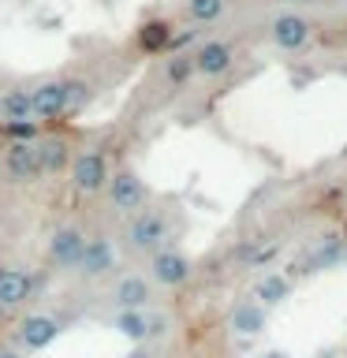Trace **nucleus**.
I'll return each mask as SVG.
<instances>
[{
  "mask_svg": "<svg viewBox=\"0 0 347 358\" xmlns=\"http://www.w3.org/2000/svg\"><path fill=\"white\" fill-rule=\"evenodd\" d=\"M265 30H269L273 49L288 52V56H299V52H306L313 45V19L306 15V11H295V8L276 11Z\"/></svg>",
  "mask_w": 347,
  "mask_h": 358,
  "instance_id": "1",
  "label": "nucleus"
},
{
  "mask_svg": "<svg viewBox=\"0 0 347 358\" xmlns=\"http://www.w3.org/2000/svg\"><path fill=\"white\" fill-rule=\"evenodd\" d=\"M123 243L134 254H157L161 246L172 243V224L157 209H139L127 220V228H123Z\"/></svg>",
  "mask_w": 347,
  "mask_h": 358,
  "instance_id": "2",
  "label": "nucleus"
},
{
  "mask_svg": "<svg viewBox=\"0 0 347 358\" xmlns=\"http://www.w3.org/2000/svg\"><path fill=\"white\" fill-rule=\"evenodd\" d=\"M71 86H75V78H45V83H38L34 90H27L34 123L71 116Z\"/></svg>",
  "mask_w": 347,
  "mask_h": 358,
  "instance_id": "3",
  "label": "nucleus"
},
{
  "mask_svg": "<svg viewBox=\"0 0 347 358\" xmlns=\"http://www.w3.org/2000/svg\"><path fill=\"white\" fill-rule=\"evenodd\" d=\"M108 206L123 213V217H134L139 209H146V201H150V187H146V179L134 172V168H116V172L108 176Z\"/></svg>",
  "mask_w": 347,
  "mask_h": 358,
  "instance_id": "4",
  "label": "nucleus"
},
{
  "mask_svg": "<svg viewBox=\"0 0 347 358\" xmlns=\"http://www.w3.org/2000/svg\"><path fill=\"white\" fill-rule=\"evenodd\" d=\"M108 176H112V164L105 150H83L71 161V187L78 194H101L108 187Z\"/></svg>",
  "mask_w": 347,
  "mask_h": 358,
  "instance_id": "5",
  "label": "nucleus"
},
{
  "mask_svg": "<svg viewBox=\"0 0 347 358\" xmlns=\"http://www.w3.org/2000/svg\"><path fill=\"white\" fill-rule=\"evenodd\" d=\"M190 60H194L198 78H224L235 67V60H239V52H235V45L224 41V38H206L194 52H190Z\"/></svg>",
  "mask_w": 347,
  "mask_h": 358,
  "instance_id": "6",
  "label": "nucleus"
},
{
  "mask_svg": "<svg viewBox=\"0 0 347 358\" xmlns=\"http://www.w3.org/2000/svg\"><path fill=\"white\" fill-rule=\"evenodd\" d=\"M190 273H194V265H190V257L183 250H176V246H161L157 254H150V276L153 284L161 287H183Z\"/></svg>",
  "mask_w": 347,
  "mask_h": 358,
  "instance_id": "7",
  "label": "nucleus"
},
{
  "mask_svg": "<svg viewBox=\"0 0 347 358\" xmlns=\"http://www.w3.org/2000/svg\"><path fill=\"white\" fill-rule=\"evenodd\" d=\"M83 250H86V231L78 228V224H60V228L49 235V257H52L56 268H64V273L78 268Z\"/></svg>",
  "mask_w": 347,
  "mask_h": 358,
  "instance_id": "8",
  "label": "nucleus"
},
{
  "mask_svg": "<svg viewBox=\"0 0 347 358\" xmlns=\"http://www.w3.org/2000/svg\"><path fill=\"white\" fill-rule=\"evenodd\" d=\"M0 164H4V176L11 183H34L41 176L38 161H34V142H8L0 153Z\"/></svg>",
  "mask_w": 347,
  "mask_h": 358,
  "instance_id": "9",
  "label": "nucleus"
},
{
  "mask_svg": "<svg viewBox=\"0 0 347 358\" xmlns=\"http://www.w3.org/2000/svg\"><path fill=\"white\" fill-rule=\"evenodd\" d=\"M116 268V246H112L108 235H86V250H83V262H78V273L97 280Z\"/></svg>",
  "mask_w": 347,
  "mask_h": 358,
  "instance_id": "10",
  "label": "nucleus"
},
{
  "mask_svg": "<svg viewBox=\"0 0 347 358\" xmlns=\"http://www.w3.org/2000/svg\"><path fill=\"white\" fill-rule=\"evenodd\" d=\"M15 336H19V343L27 347V351H45V347L60 336V321L49 317V313H30V317L19 321Z\"/></svg>",
  "mask_w": 347,
  "mask_h": 358,
  "instance_id": "11",
  "label": "nucleus"
},
{
  "mask_svg": "<svg viewBox=\"0 0 347 358\" xmlns=\"http://www.w3.org/2000/svg\"><path fill=\"white\" fill-rule=\"evenodd\" d=\"M34 161H38L41 176H56L71 164V145H67V138H60V134H41V138L34 142Z\"/></svg>",
  "mask_w": 347,
  "mask_h": 358,
  "instance_id": "12",
  "label": "nucleus"
},
{
  "mask_svg": "<svg viewBox=\"0 0 347 358\" xmlns=\"http://www.w3.org/2000/svg\"><path fill=\"white\" fill-rule=\"evenodd\" d=\"M34 276L22 265H4L0 268V310H15L30 299Z\"/></svg>",
  "mask_w": 347,
  "mask_h": 358,
  "instance_id": "13",
  "label": "nucleus"
},
{
  "mask_svg": "<svg viewBox=\"0 0 347 358\" xmlns=\"http://www.w3.org/2000/svg\"><path fill=\"white\" fill-rule=\"evenodd\" d=\"M344 262H347V243L340 235H325V239H318L310 246V254L302 257V268H306V273H321V268H336Z\"/></svg>",
  "mask_w": 347,
  "mask_h": 358,
  "instance_id": "14",
  "label": "nucleus"
},
{
  "mask_svg": "<svg viewBox=\"0 0 347 358\" xmlns=\"http://www.w3.org/2000/svg\"><path fill=\"white\" fill-rule=\"evenodd\" d=\"M112 299H116L120 310H146V306H150V299H153V287H150V280H146V276L127 273V276L116 280Z\"/></svg>",
  "mask_w": 347,
  "mask_h": 358,
  "instance_id": "15",
  "label": "nucleus"
},
{
  "mask_svg": "<svg viewBox=\"0 0 347 358\" xmlns=\"http://www.w3.org/2000/svg\"><path fill=\"white\" fill-rule=\"evenodd\" d=\"M265 324H269V310L254 299L239 302V306L232 310V317H228V329L235 336H257V332H265Z\"/></svg>",
  "mask_w": 347,
  "mask_h": 358,
  "instance_id": "16",
  "label": "nucleus"
},
{
  "mask_svg": "<svg viewBox=\"0 0 347 358\" xmlns=\"http://www.w3.org/2000/svg\"><path fill=\"white\" fill-rule=\"evenodd\" d=\"M172 38H176V34H172V22H168V19H146L142 27H139V34H134L139 49H142V52H150V56L168 52Z\"/></svg>",
  "mask_w": 347,
  "mask_h": 358,
  "instance_id": "17",
  "label": "nucleus"
},
{
  "mask_svg": "<svg viewBox=\"0 0 347 358\" xmlns=\"http://www.w3.org/2000/svg\"><path fill=\"white\" fill-rule=\"evenodd\" d=\"M291 299V280L284 273H265V276H257V284H254V302H262L265 310H273L280 306V302H288Z\"/></svg>",
  "mask_w": 347,
  "mask_h": 358,
  "instance_id": "18",
  "label": "nucleus"
},
{
  "mask_svg": "<svg viewBox=\"0 0 347 358\" xmlns=\"http://www.w3.org/2000/svg\"><path fill=\"white\" fill-rule=\"evenodd\" d=\"M0 123H34L27 90H4L0 94Z\"/></svg>",
  "mask_w": 347,
  "mask_h": 358,
  "instance_id": "19",
  "label": "nucleus"
},
{
  "mask_svg": "<svg viewBox=\"0 0 347 358\" xmlns=\"http://www.w3.org/2000/svg\"><path fill=\"white\" fill-rule=\"evenodd\" d=\"M224 11H228V0H183V15L194 27H213L224 19Z\"/></svg>",
  "mask_w": 347,
  "mask_h": 358,
  "instance_id": "20",
  "label": "nucleus"
},
{
  "mask_svg": "<svg viewBox=\"0 0 347 358\" xmlns=\"http://www.w3.org/2000/svg\"><path fill=\"white\" fill-rule=\"evenodd\" d=\"M116 332L127 336L131 343H146V336H150V313L146 310H120L116 313Z\"/></svg>",
  "mask_w": 347,
  "mask_h": 358,
  "instance_id": "21",
  "label": "nucleus"
},
{
  "mask_svg": "<svg viewBox=\"0 0 347 358\" xmlns=\"http://www.w3.org/2000/svg\"><path fill=\"white\" fill-rule=\"evenodd\" d=\"M190 75H194V60H190V52H176V56H168V60H164V78L172 86H183Z\"/></svg>",
  "mask_w": 347,
  "mask_h": 358,
  "instance_id": "22",
  "label": "nucleus"
},
{
  "mask_svg": "<svg viewBox=\"0 0 347 358\" xmlns=\"http://www.w3.org/2000/svg\"><path fill=\"white\" fill-rule=\"evenodd\" d=\"M0 134L8 142H38L41 138L38 123H0Z\"/></svg>",
  "mask_w": 347,
  "mask_h": 358,
  "instance_id": "23",
  "label": "nucleus"
},
{
  "mask_svg": "<svg viewBox=\"0 0 347 358\" xmlns=\"http://www.w3.org/2000/svg\"><path fill=\"white\" fill-rule=\"evenodd\" d=\"M276 250H280V243H269V246H250V250H243V262L250 265V268H262V265H269L276 257Z\"/></svg>",
  "mask_w": 347,
  "mask_h": 358,
  "instance_id": "24",
  "label": "nucleus"
},
{
  "mask_svg": "<svg viewBox=\"0 0 347 358\" xmlns=\"http://www.w3.org/2000/svg\"><path fill=\"white\" fill-rule=\"evenodd\" d=\"M168 329H172V321H168L164 313H150V336H146V340H157V336H168Z\"/></svg>",
  "mask_w": 347,
  "mask_h": 358,
  "instance_id": "25",
  "label": "nucleus"
},
{
  "mask_svg": "<svg viewBox=\"0 0 347 358\" xmlns=\"http://www.w3.org/2000/svg\"><path fill=\"white\" fill-rule=\"evenodd\" d=\"M284 4L299 11V8H310V4H321V0H284Z\"/></svg>",
  "mask_w": 347,
  "mask_h": 358,
  "instance_id": "26",
  "label": "nucleus"
},
{
  "mask_svg": "<svg viewBox=\"0 0 347 358\" xmlns=\"http://www.w3.org/2000/svg\"><path fill=\"white\" fill-rule=\"evenodd\" d=\"M0 358H22L19 351H11V347H0Z\"/></svg>",
  "mask_w": 347,
  "mask_h": 358,
  "instance_id": "27",
  "label": "nucleus"
},
{
  "mask_svg": "<svg viewBox=\"0 0 347 358\" xmlns=\"http://www.w3.org/2000/svg\"><path fill=\"white\" fill-rule=\"evenodd\" d=\"M131 358H153L150 351H142V347H139V351H131Z\"/></svg>",
  "mask_w": 347,
  "mask_h": 358,
  "instance_id": "28",
  "label": "nucleus"
},
{
  "mask_svg": "<svg viewBox=\"0 0 347 358\" xmlns=\"http://www.w3.org/2000/svg\"><path fill=\"white\" fill-rule=\"evenodd\" d=\"M265 358H288V355H284V351H269Z\"/></svg>",
  "mask_w": 347,
  "mask_h": 358,
  "instance_id": "29",
  "label": "nucleus"
},
{
  "mask_svg": "<svg viewBox=\"0 0 347 358\" xmlns=\"http://www.w3.org/2000/svg\"><path fill=\"white\" fill-rule=\"evenodd\" d=\"M344 41H347V27H344Z\"/></svg>",
  "mask_w": 347,
  "mask_h": 358,
  "instance_id": "30",
  "label": "nucleus"
},
{
  "mask_svg": "<svg viewBox=\"0 0 347 358\" xmlns=\"http://www.w3.org/2000/svg\"><path fill=\"white\" fill-rule=\"evenodd\" d=\"M0 268H4V262H0Z\"/></svg>",
  "mask_w": 347,
  "mask_h": 358,
  "instance_id": "31",
  "label": "nucleus"
}]
</instances>
